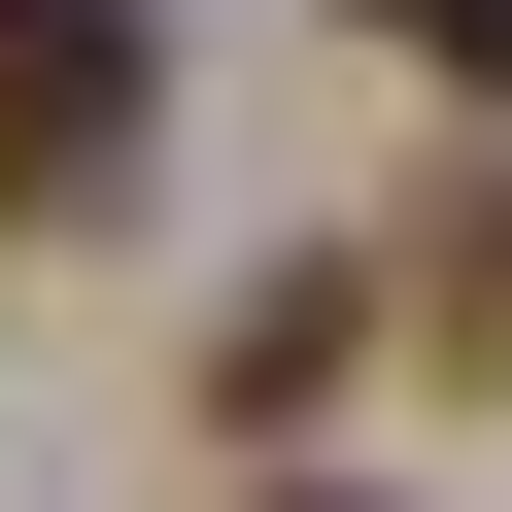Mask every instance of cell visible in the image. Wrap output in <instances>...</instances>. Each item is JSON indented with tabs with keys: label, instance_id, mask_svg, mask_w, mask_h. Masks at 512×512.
Wrapping results in <instances>:
<instances>
[{
	"label": "cell",
	"instance_id": "obj_1",
	"mask_svg": "<svg viewBox=\"0 0 512 512\" xmlns=\"http://www.w3.org/2000/svg\"><path fill=\"white\" fill-rule=\"evenodd\" d=\"M137 137H171V35L137 0H0V239H103Z\"/></svg>",
	"mask_w": 512,
	"mask_h": 512
},
{
	"label": "cell",
	"instance_id": "obj_2",
	"mask_svg": "<svg viewBox=\"0 0 512 512\" xmlns=\"http://www.w3.org/2000/svg\"><path fill=\"white\" fill-rule=\"evenodd\" d=\"M376 342H410V274H239V308H205V410L274 444V410H342Z\"/></svg>",
	"mask_w": 512,
	"mask_h": 512
},
{
	"label": "cell",
	"instance_id": "obj_3",
	"mask_svg": "<svg viewBox=\"0 0 512 512\" xmlns=\"http://www.w3.org/2000/svg\"><path fill=\"white\" fill-rule=\"evenodd\" d=\"M410 342H444V376H512V205H444V239H410Z\"/></svg>",
	"mask_w": 512,
	"mask_h": 512
},
{
	"label": "cell",
	"instance_id": "obj_4",
	"mask_svg": "<svg viewBox=\"0 0 512 512\" xmlns=\"http://www.w3.org/2000/svg\"><path fill=\"white\" fill-rule=\"evenodd\" d=\"M376 35H410V69H444V103H512V0H376Z\"/></svg>",
	"mask_w": 512,
	"mask_h": 512
},
{
	"label": "cell",
	"instance_id": "obj_5",
	"mask_svg": "<svg viewBox=\"0 0 512 512\" xmlns=\"http://www.w3.org/2000/svg\"><path fill=\"white\" fill-rule=\"evenodd\" d=\"M239 512H376V478H239Z\"/></svg>",
	"mask_w": 512,
	"mask_h": 512
}]
</instances>
